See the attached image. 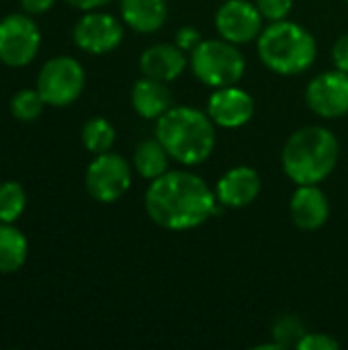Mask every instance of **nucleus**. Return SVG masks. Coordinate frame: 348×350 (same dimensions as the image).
Returning <instances> with one entry per match:
<instances>
[{
	"instance_id": "obj_1",
	"label": "nucleus",
	"mask_w": 348,
	"mask_h": 350,
	"mask_svg": "<svg viewBox=\"0 0 348 350\" xmlns=\"http://www.w3.org/2000/svg\"><path fill=\"white\" fill-rule=\"evenodd\" d=\"M146 213L170 232H187L203 226L217 213L215 191L195 172L168 170L150 183L146 191Z\"/></svg>"
},
{
	"instance_id": "obj_2",
	"label": "nucleus",
	"mask_w": 348,
	"mask_h": 350,
	"mask_svg": "<svg viewBox=\"0 0 348 350\" xmlns=\"http://www.w3.org/2000/svg\"><path fill=\"white\" fill-rule=\"evenodd\" d=\"M215 127L211 117L199 109L170 107L156 119V137L172 160L183 166H197L215 150Z\"/></svg>"
},
{
	"instance_id": "obj_3",
	"label": "nucleus",
	"mask_w": 348,
	"mask_h": 350,
	"mask_svg": "<svg viewBox=\"0 0 348 350\" xmlns=\"http://www.w3.org/2000/svg\"><path fill=\"white\" fill-rule=\"evenodd\" d=\"M338 154L336 135L322 125H310L287 137L281 164L295 185H320L336 168Z\"/></svg>"
},
{
	"instance_id": "obj_4",
	"label": "nucleus",
	"mask_w": 348,
	"mask_h": 350,
	"mask_svg": "<svg viewBox=\"0 0 348 350\" xmlns=\"http://www.w3.org/2000/svg\"><path fill=\"white\" fill-rule=\"evenodd\" d=\"M260 62L275 74L297 76L308 72L318 55L314 35L293 21L269 23L256 39Z\"/></svg>"
},
{
	"instance_id": "obj_5",
	"label": "nucleus",
	"mask_w": 348,
	"mask_h": 350,
	"mask_svg": "<svg viewBox=\"0 0 348 350\" xmlns=\"http://www.w3.org/2000/svg\"><path fill=\"white\" fill-rule=\"evenodd\" d=\"M191 70L199 82L211 88L234 86L246 72V59L238 45L226 39H203L191 51Z\"/></svg>"
},
{
	"instance_id": "obj_6",
	"label": "nucleus",
	"mask_w": 348,
	"mask_h": 350,
	"mask_svg": "<svg viewBox=\"0 0 348 350\" xmlns=\"http://www.w3.org/2000/svg\"><path fill=\"white\" fill-rule=\"evenodd\" d=\"M86 74L82 64L68 55L47 59L37 76V90L43 96L45 105L51 107L72 105L82 94Z\"/></svg>"
},
{
	"instance_id": "obj_7",
	"label": "nucleus",
	"mask_w": 348,
	"mask_h": 350,
	"mask_svg": "<svg viewBox=\"0 0 348 350\" xmlns=\"http://www.w3.org/2000/svg\"><path fill=\"white\" fill-rule=\"evenodd\" d=\"M84 185L94 201L115 203L131 187V166L121 154H98L86 168Z\"/></svg>"
},
{
	"instance_id": "obj_8",
	"label": "nucleus",
	"mask_w": 348,
	"mask_h": 350,
	"mask_svg": "<svg viewBox=\"0 0 348 350\" xmlns=\"http://www.w3.org/2000/svg\"><path fill=\"white\" fill-rule=\"evenodd\" d=\"M41 45V31L27 14L12 12L0 21V62L21 68L33 62Z\"/></svg>"
},
{
	"instance_id": "obj_9",
	"label": "nucleus",
	"mask_w": 348,
	"mask_h": 350,
	"mask_svg": "<svg viewBox=\"0 0 348 350\" xmlns=\"http://www.w3.org/2000/svg\"><path fill=\"white\" fill-rule=\"evenodd\" d=\"M263 21L258 6L248 0H226L215 12V29L222 39L244 45L256 41L263 33Z\"/></svg>"
},
{
	"instance_id": "obj_10",
	"label": "nucleus",
	"mask_w": 348,
	"mask_h": 350,
	"mask_svg": "<svg viewBox=\"0 0 348 350\" xmlns=\"http://www.w3.org/2000/svg\"><path fill=\"white\" fill-rule=\"evenodd\" d=\"M306 103L324 119L348 115V72L328 70L312 78L306 88Z\"/></svg>"
},
{
	"instance_id": "obj_11",
	"label": "nucleus",
	"mask_w": 348,
	"mask_h": 350,
	"mask_svg": "<svg viewBox=\"0 0 348 350\" xmlns=\"http://www.w3.org/2000/svg\"><path fill=\"white\" fill-rule=\"evenodd\" d=\"M123 41V25L109 12L86 10L74 27V43L92 55H103L119 47Z\"/></svg>"
},
{
	"instance_id": "obj_12",
	"label": "nucleus",
	"mask_w": 348,
	"mask_h": 350,
	"mask_svg": "<svg viewBox=\"0 0 348 350\" xmlns=\"http://www.w3.org/2000/svg\"><path fill=\"white\" fill-rule=\"evenodd\" d=\"M207 115L217 127L238 129L252 119L254 100L246 90L238 88L236 84L215 88L207 103Z\"/></svg>"
},
{
	"instance_id": "obj_13",
	"label": "nucleus",
	"mask_w": 348,
	"mask_h": 350,
	"mask_svg": "<svg viewBox=\"0 0 348 350\" xmlns=\"http://www.w3.org/2000/svg\"><path fill=\"white\" fill-rule=\"evenodd\" d=\"M260 174L250 166H234L224 172L215 185V197L222 207L242 209L256 201L260 195Z\"/></svg>"
},
{
	"instance_id": "obj_14",
	"label": "nucleus",
	"mask_w": 348,
	"mask_h": 350,
	"mask_svg": "<svg viewBox=\"0 0 348 350\" xmlns=\"http://www.w3.org/2000/svg\"><path fill=\"white\" fill-rule=\"evenodd\" d=\"M291 219L299 230L314 232L328 221L330 203L318 185H297L289 203Z\"/></svg>"
},
{
	"instance_id": "obj_15",
	"label": "nucleus",
	"mask_w": 348,
	"mask_h": 350,
	"mask_svg": "<svg viewBox=\"0 0 348 350\" xmlns=\"http://www.w3.org/2000/svg\"><path fill=\"white\" fill-rule=\"evenodd\" d=\"M187 66L185 51L174 43H156L148 47L139 57V70L144 76L160 80V82H172L176 80Z\"/></svg>"
},
{
	"instance_id": "obj_16",
	"label": "nucleus",
	"mask_w": 348,
	"mask_h": 350,
	"mask_svg": "<svg viewBox=\"0 0 348 350\" xmlns=\"http://www.w3.org/2000/svg\"><path fill=\"white\" fill-rule=\"evenodd\" d=\"M131 107L144 119H160L172 107V94L166 82L144 76L131 88Z\"/></svg>"
},
{
	"instance_id": "obj_17",
	"label": "nucleus",
	"mask_w": 348,
	"mask_h": 350,
	"mask_svg": "<svg viewBox=\"0 0 348 350\" xmlns=\"http://www.w3.org/2000/svg\"><path fill=\"white\" fill-rule=\"evenodd\" d=\"M121 16L133 31L154 33L166 23V0H121Z\"/></svg>"
},
{
	"instance_id": "obj_18",
	"label": "nucleus",
	"mask_w": 348,
	"mask_h": 350,
	"mask_svg": "<svg viewBox=\"0 0 348 350\" xmlns=\"http://www.w3.org/2000/svg\"><path fill=\"white\" fill-rule=\"evenodd\" d=\"M168 162H170V156L158 137L144 139L137 144L135 154H133V168L137 170L142 178L156 180L158 176L168 172Z\"/></svg>"
},
{
	"instance_id": "obj_19",
	"label": "nucleus",
	"mask_w": 348,
	"mask_h": 350,
	"mask_svg": "<svg viewBox=\"0 0 348 350\" xmlns=\"http://www.w3.org/2000/svg\"><path fill=\"white\" fill-rule=\"evenodd\" d=\"M29 244L21 230L12 224L0 221V273L10 275L16 273L27 260Z\"/></svg>"
},
{
	"instance_id": "obj_20",
	"label": "nucleus",
	"mask_w": 348,
	"mask_h": 350,
	"mask_svg": "<svg viewBox=\"0 0 348 350\" xmlns=\"http://www.w3.org/2000/svg\"><path fill=\"white\" fill-rule=\"evenodd\" d=\"M82 144L94 156L111 152L115 144V127L105 117H92L82 127Z\"/></svg>"
},
{
	"instance_id": "obj_21",
	"label": "nucleus",
	"mask_w": 348,
	"mask_h": 350,
	"mask_svg": "<svg viewBox=\"0 0 348 350\" xmlns=\"http://www.w3.org/2000/svg\"><path fill=\"white\" fill-rule=\"evenodd\" d=\"M27 205V193L25 189L14 183L6 180L0 183V221L2 224H12L21 217Z\"/></svg>"
},
{
	"instance_id": "obj_22",
	"label": "nucleus",
	"mask_w": 348,
	"mask_h": 350,
	"mask_svg": "<svg viewBox=\"0 0 348 350\" xmlns=\"http://www.w3.org/2000/svg\"><path fill=\"white\" fill-rule=\"evenodd\" d=\"M45 100L39 90H18L10 100V113L18 121H35L43 113Z\"/></svg>"
},
{
	"instance_id": "obj_23",
	"label": "nucleus",
	"mask_w": 348,
	"mask_h": 350,
	"mask_svg": "<svg viewBox=\"0 0 348 350\" xmlns=\"http://www.w3.org/2000/svg\"><path fill=\"white\" fill-rule=\"evenodd\" d=\"M295 349L299 350H338L340 342L334 340L330 334L324 332H304L302 338L295 342Z\"/></svg>"
},
{
	"instance_id": "obj_24",
	"label": "nucleus",
	"mask_w": 348,
	"mask_h": 350,
	"mask_svg": "<svg viewBox=\"0 0 348 350\" xmlns=\"http://www.w3.org/2000/svg\"><path fill=\"white\" fill-rule=\"evenodd\" d=\"M256 6L269 23H275L287 18L293 8V0H256Z\"/></svg>"
},
{
	"instance_id": "obj_25",
	"label": "nucleus",
	"mask_w": 348,
	"mask_h": 350,
	"mask_svg": "<svg viewBox=\"0 0 348 350\" xmlns=\"http://www.w3.org/2000/svg\"><path fill=\"white\" fill-rule=\"evenodd\" d=\"M201 35L199 31H195L193 27H183L176 31V45L183 49V51H193L199 43H201Z\"/></svg>"
},
{
	"instance_id": "obj_26",
	"label": "nucleus",
	"mask_w": 348,
	"mask_h": 350,
	"mask_svg": "<svg viewBox=\"0 0 348 350\" xmlns=\"http://www.w3.org/2000/svg\"><path fill=\"white\" fill-rule=\"evenodd\" d=\"M332 59H334V68L348 72V33L340 35L332 47Z\"/></svg>"
},
{
	"instance_id": "obj_27",
	"label": "nucleus",
	"mask_w": 348,
	"mask_h": 350,
	"mask_svg": "<svg viewBox=\"0 0 348 350\" xmlns=\"http://www.w3.org/2000/svg\"><path fill=\"white\" fill-rule=\"evenodd\" d=\"M55 0H21L23 8L31 14H39V12H45L53 6Z\"/></svg>"
},
{
	"instance_id": "obj_28",
	"label": "nucleus",
	"mask_w": 348,
	"mask_h": 350,
	"mask_svg": "<svg viewBox=\"0 0 348 350\" xmlns=\"http://www.w3.org/2000/svg\"><path fill=\"white\" fill-rule=\"evenodd\" d=\"M68 4H72L74 8H80V10H96L113 0H66Z\"/></svg>"
},
{
	"instance_id": "obj_29",
	"label": "nucleus",
	"mask_w": 348,
	"mask_h": 350,
	"mask_svg": "<svg viewBox=\"0 0 348 350\" xmlns=\"http://www.w3.org/2000/svg\"><path fill=\"white\" fill-rule=\"evenodd\" d=\"M347 2H348V0H347Z\"/></svg>"
}]
</instances>
